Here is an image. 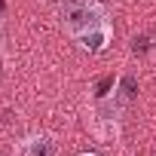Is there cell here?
Masks as SVG:
<instances>
[{"instance_id":"277c9868","label":"cell","mask_w":156,"mask_h":156,"mask_svg":"<svg viewBox=\"0 0 156 156\" xmlns=\"http://www.w3.org/2000/svg\"><path fill=\"white\" fill-rule=\"evenodd\" d=\"M116 92H119L116 98H119L122 104H129V101L135 98V76H122V80H119V89H116Z\"/></svg>"},{"instance_id":"6da1fadb","label":"cell","mask_w":156,"mask_h":156,"mask_svg":"<svg viewBox=\"0 0 156 156\" xmlns=\"http://www.w3.org/2000/svg\"><path fill=\"white\" fill-rule=\"evenodd\" d=\"M58 19L70 40L110 25V16L98 0H58Z\"/></svg>"},{"instance_id":"5b68a950","label":"cell","mask_w":156,"mask_h":156,"mask_svg":"<svg viewBox=\"0 0 156 156\" xmlns=\"http://www.w3.org/2000/svg\"><path fill=\"white\" fill-rule=\"evenodd\" d=\"M80 156H101V153H80Z\"/></svg>"},{"instance_id":"7a4b0ae2","label":"cell","mask_w":156,"mask_h":156,"mask_svg":"<svg viewBox=\"0 0 156 156\" xmlns=\"http://www.w3.org/2000/svg\"><path fill=\"white\" fill-rule=\"evenodd\" d=\"M16 156H58V144L49 135H28L16 144Z\"/></svg>"},{"instance_id":"3957f363","label":"cell","mask_w":156,"mask_h":156,"mask_svg":"<svg viewBox=\"0 0 156 156\" xmlns=\"http://www.w3.org/2000/svg\"><path fill=\"white\" fill-rule=\"evenodd\" d=\"M73 43L80 46L83 52H89V55H101V52H107V46L113 43V28H110V25L95 28V31H89V34H83V37H76Z\"/></svg>"}]
</instances>
